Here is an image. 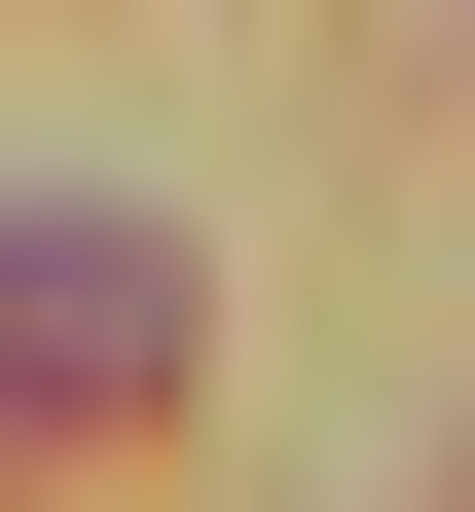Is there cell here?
<instances>
[{"mask_svg":"<svg viewBox=\"0 0 475 512\" xmlns=\"http://www.w3.org/2000/svg\"><path fill=\"white\" fill-rule=\"evenodd\" d=\"M183 403V256L147 220H0V439H147Z\"/></svg>","mask_w":475,"mask_h":512,"instance_id":"obj_1","label":"cell"}]
</instances>
